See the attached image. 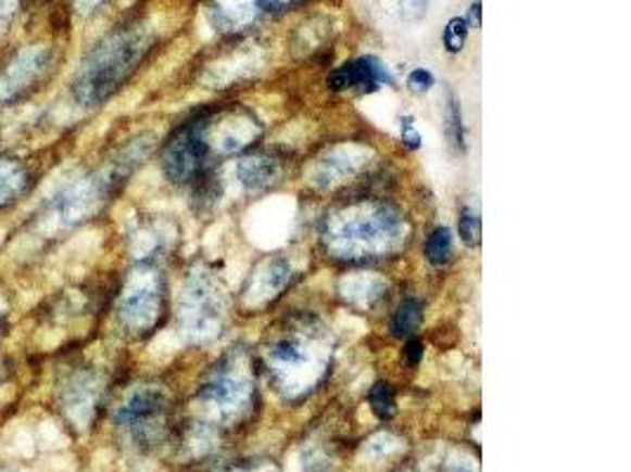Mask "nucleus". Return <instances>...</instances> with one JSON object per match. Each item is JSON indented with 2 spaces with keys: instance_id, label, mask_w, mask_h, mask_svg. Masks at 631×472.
<instances>
[{
  "instance_id": "f257e3e1",
  "label": "nucleus",
  "mask_w": 631,
  "mask_h": 472,
  "mask_svg": "<svg viewBox=\"0 0 631 472\" xmlns=\"http://www.w3.org/2000/svg\"><path fill=\"white\" fill-rule=\"evenodd\" d=\"M147 52V38L138 29H118L90 50L74 76V98L84 106H96L124 86Z\"/></svg>"
},
{
  "instance_id": "f03ea898",
  "label": "nucleus",
  "mask_w": 631,
  "mask_h": 472,
  "mask_svg": "<svg viewBox=\"0 0 631 472\" xmlns=\"http://www.w3.org/2000/svg\"><path fill=\"white\" fill-rule=\"evenodd\" d=\"M50 50L43 46H29L12 58L0 72V104H15L34 92L50 69Z\"/></svg>"
},
{
  "instance_id": "7ed1b4c3",
  "label": "nucleus",
  "mask_w": 631,
  "mask_h": 472,
  "mask_svg": "<svg viewBox=\"0 0 631 472\" xmlns=\"http://www.w3.org/2000/svg\"><path fill=\"white\" fill-rule=\"evenodd\" d=\"M110 180H98V178H88V180H78L70 184L66 189L52 199V204L43 218H48L50 225L55 227H70L80 220H86L92 213V208L98 206L100 196L104 194V184Z\"/></svg>"
},
{
  "instance_id": "20e7f679",
  "label": "nucleus",
  "mask_w": 631,
  "mask_h": 472,
  "mask_svg": "<svg viewBox=\"0 0 631 472\" xmlns=\"http://www.w3.org/2000/svg\"><path fill=\"white\" fill-rule=\"evenodd\" d=\"M206 152L209 146L204 142V132H201V126L194 124L190 128H185L178 138L168 144L164 156V170L171 180L182 182L199 168Z\"/></svg>"
},
{
  "instance_id": "39448f33",
  "label": "nucleus",
  "mask_w": 631,
  "mask_h": 472,
  "mask_svg": "<svg viewBox=\"0 0 631 472\" xmlns=\"http://www.w3.org/2000/svg\"><path fill=\"white\" fill-rule=\"evenodd\" d=\"M331 90H376L381 84H393V76L388 74L383 62L376 58H359L353 62H345L339 69H333L327 78Z\"/></svg>"
},
{
  "instance_id": "423d86ee",
  "label": "nucleus",
  "mask_w": 631,
  "mask_h": 472,
  "mask_svg": "<svg viewBox=\"0 0 631 472\" xmlns=\"http://www.w3.org/2000/svg\"><path fill=\"white\" fill-rule=\"evenodd\" d=\"M161 411H164V399H161V395L154 393V390H140V393L130 395L124 407L118 409L116 421L124 428L140 430L156 421Z\"/></svg>"
},
{
  "instance_id": "0eeeda50",
  "label": "nucleus",
  "mask_w": 631,
  "mask_h": 472,
  "mask_svg": "<svg viewBox=\"0 0 631 472\" xmlns=\"http://www.w3.org/2000/svg\"><path fill=\"white\" fill-rule=\"evenodd\" d=\"M29 189V173L17 158L0 156V208H8Z\"/></svg>"
},
{
  "instance_id": "6e6552de",
  "label": "nucleus",
  "mask_w": 631,
  "mask_h": 472,
  "mask_svg": "<svg viewBox=\"0 0 631 472\" xmlns=\"http://www.w3.org/2000/svg\"><path fill=\"white\" fill-rule=\"evenodd\" d=\"M156 312V293L150 289H136L130 291L124 303H121V317L132 329H140L144 323H150Z\"/></svg>"
},
{
  "instance_id": "1a4fd4ad",
  "label": "nucleus",
  "mask_w": 631,
  "mask_h": 472,
  "mask_svg": "<svg viewBox=\"0 0 631 472\" xmlns=\"http://www.w3.org/2000/svg\"><path fill=\"white\" fill-rule=\"evenodd\" d=\"M421 319H424V307L419 301H414V298L402 301L393 317V333L397 335V339H405V335H412L416 329H419Z\"/></svg>"
},
{
  "instance_id": "9d476101",
  "label": "nucleus",
  "mask_w": 631,
  "mask_h": 472,
  "mask_svg": "<svg viewBox=\"0 0 631 472\" xmlns=\"http://www.w3.org/2000/svg\"><path fill=\"white\" fill-rule=\"evenodd\" d=\"M452 255V234L447 227H438L436 232L426 241V258L431 265L440 267L450 260Z\"/></svg>"
},
{
  "instance_id": "9b49d317",
  "label": "nucleus",
  "mask_w": 631,
  "mask_h": 472,
  "mask_svg": "<svg viewBox=\"0 0 631 472\" xmlns=\"http://www.w3.org/2000/svg\"><path fill=\"white\" fill-rule=\"evenodd\" d=\"M369 404L374 413L381 418V421H388V418L395 416V395H393V387L388 383H376L369 390Z\"/></svg>"
},
{
  "instance_id": "f8f14e48",
  "label": "nucleus",
  "mask_w": 631,
  "mask_h": 472,
  "mask_svg": "<svg viewBox=\"0 0 631 472\" xmlns=\"http://www.w3.org/2000/svg\"><path fill=\"white\" fill-rule=\"evenodd\" d=\"M468 24L464 17H452L445 26V31H442V43H445L447 52H452V55H456V52H462L464 46H466V40H468Z\"/></svg>"
},
{
  "instance_id": "ddd939ff",
  "label": "nucleus",
  "mask_w": 631,
  "mask_h": 472,
  "mask_svg": "<svg viewBox=\"0 0 631 472\" xmlns=\"http://www.w3.org/2000/svg\"><path fill=\"white\" fill-rule=\"evenodd\" d=\"M447 118H450V138L454 146L459 152L466 150V138H464V118H462V106L456 102L454 94L450 92V102H447Z\"/></svg>"
},
{
  "instance_id": "4468645a",
  "label": "nucleus",
  "mask_w": 631,
  "mask_h": 472,
  "mask_svg": "<svg viewBox=\"0 0 631 472\" xmlns=\"http://www.w3.org/2000/svg\"><path fill=\"white\" fill-rule=\"evenodd\" d=\"M273 175H275L273 166L263 164V161H247V164L241 166V178H244V182L251 187H261L265 182H270Z\"/></svg>"
},
{
  "instance_id": "2eb2a0df",
  "label": "nucleus",
  "mask_w": 631,
  "mask_h": 472,
  "mask_svg": "<svg viewBox=\"0 0 631 472\" xmlns=\"http://www.w3.org/2000/svg\"><path fill=\"white\" fill-rule=\"evenodd\" d=\"M459 234L466 246H476L480 241V218L471 211H464L459 218Z\"/></svg>"
},
{
  "instance_id": "dca6fc26",
  "label": "nucleus",
  "mask_w": 631,
  "mask_h": 472,
  "mask_svg": "<svg viewBox=\"0 0 631 472\" xmlns=\"http://www.w3.org/2000/svg\"><path fill=\"white\" fill-rule=\"evenodd\" d=\"M436 86V78L433 74L428 72V69H414L409 76H407V88L416 94H424L428 92Z\"/></svg>"
},
{
  "instance_id": "f3484780",
  "label": "nucleus",
  "mask_w": 631,
  "mask_h": 472,
  "mask_svg": "<svg viewBox=\"0 0 631 472\" xmlns=\"http://www.w3.org/2000/svg\"><path fill=\"white\" fill-rule=\"evenodd\" d=\"M431 0H400V10H402V17L409 20V22H419Z\"/></svg>"
},
{
  "instance_id": "a211bd4d",
  "label": "nucleus",
  "mask_w": 631,
  "mask_h": 472,
  "mask_svg": "<svg viewBox=\"0 0 631 472\" xmlns=\"http://www.w3.org/2000/svg\"><path fill=\"white\" fill-rule=\"evenodd\" d=\"M400 130H402V142H405L409 146V150H419V146H421V135H419V130H416L412 116L402 118Z\"/></svg>"
},
{
  "instance_id": "6ab92c4d",
  "label": "nucleus",
  "mask_w": 631,
  "mask_h": 472,
  "mask_svg": "<svg viewBox=\"0 0 631 472\" xmlns=\"http://www.w3.org/2000/svg\"><path fill=\"white\" fill-rule=\"evenodd\" d=\"M424 359V343L419 339H409L405 345V355H402V361L407 363L409 369H416Z\"/></svg>"
},
{
  "instance_id": "aec40b11",
  "label": "nucleus",
  "mask_w": 631,
  "mask_h": 472,
  "mask_svg": "<svg viewBox=\"0 0 631 472\" xmlns=\"http://www.w3.org/2000/svg\"><path fill=\"white\" fill-rule=\"evenodd\" d=\"M273 355H275V359L287 361V363H299V361H303V353H301V349L296 345H291V343H279L273 349Z\"/></svg>"
},
{
  "instance_id": "412c9836",
  "label": "nucleus",
  "mask_w": 631,
  "mask_h": 472,
  "mask_svg": "<svg viewBox=\"0 0 631 472\" xmlns=\"http://www.w3.org/2000/svg\"><path fill=\"white\" fill-rule=\"evenodd\" d=\"M17 5L20 0H0V34L8 31V26L17 12Z\"/></svg>"
},
{
  "instance_id": "4be33fe9",
  "label": "nucleus",
  "mask_w": 631,
  "mask_h": 472,
  "mask_svg": "<svg viewBox=\"0 0 631 472\" xmlns=\"http://www.w3.org/2000/svg\"><path fill=\"white\" fill-rule=\"evenodd\" d=\"M480 10H482L480 0H476V3L471 5V10H468V17H464L466 24H468V29H478V26H480Z\"/></svg>"
},
{
  "instance_id": "5701e85b",
  "label": "nucleus",
  "mask_w": 631,
  "mask_h": 472,
  "mask_svg": "<svg viewBox=\"0 0 631 472\" xmlns=\"http://www.w3.org/2000/svg\"><path fill=\"white\" fill-rule=\"evenodd\" d=\"M0 333H3V312H0Z\"/></svg>"
}]
</instances>
